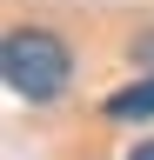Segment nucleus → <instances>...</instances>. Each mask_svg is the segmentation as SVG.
Wrapping results in <instances>:
<instances>
[{
    "mask_svg": "<svg viewBox=\"0 0 154 160\" xmlns=\"http://www.w3.org/2000/svg\"><path fill=\"white\" fill-rule=\"evenodd\" d=\"M127 160H154V140H141V147H134V153H127Z\"/></svg>",
    "mask_w": 154,
    "mask_h": 160,
    "instance_id": "nucleus-3",
    "label": "nucleus"
},
{
    "mask_svg": "<svg viewBox=\"0 0 154 160\" xmlns=\"http://www.w3.org/2000/svg\"><path fill=\"white\" fill-rule=\"evenodd\" d=\"M0 67H7V87L20 93V100L47 107V100L67 93V80H74V53H67L47 27H13L7 47H0Z\"/></svg>",
    "mask_w": 154,
    "mask_h": 160,
    "instance_id": "nucleus-1",
    "label": "nucleus"
},
{
    "mask_svg": "<svg viewBox=\"0 0 154 160\" xmlns=\"http://www.w3.org/2000/svg\"><path fill=\"white\" fill-rule=\"evenodd\" d=\"M147 113H154V73H141L134 87H121L107 100V120H147Z\"/></svg>",
    "mask_w": 154,
    "mask_h": 160,
    "instance_id": "nucleus-2",
    "label": "nucleus"
}]
</instances>
